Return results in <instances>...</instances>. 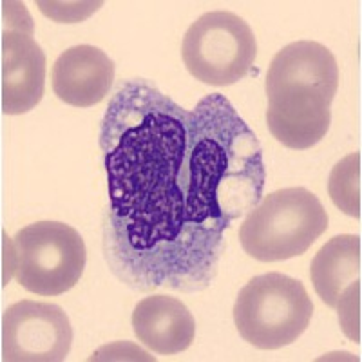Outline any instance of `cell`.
<instances>
[{"label": "cell", "instance_id": "6da1fadb", "mask_svg": "<svg viewBox=\"0 0 362 362\" xmlns=\"http://www.w3.org/2000/svg\"><path fill=\"white\" fill-rule=\"evenodd\" d=\"M190 122L192 111L141 78L118 87L102 119L103 254L134 290L199 292L218 274L225 239L190 202Z\"/></svg>", "mask_w": 362, "mask_h": 362}, {"label": "cell", "instance_id": "30bf717a", "mask_svg": "<svg viewBox=\"0 0 362 362\" xmlns=\"http://www.w3.org/2000/svg\"><path fill=\"white\" fill-rule=\"evenodd\" d=\"M115 82V62L89 44L69 47L53 66V90L73 107H93L102 102Z\"/></svg>", "mask_w": 362, "mask_h": 362}, {"label": "cell", "instance_id": "5b68a950", "mask_svg": "<svg viewBox=\"0 0 362 362\" xmlns=\"http://www.w3.org/2000/svg\"><path fill=\"white\" fill-rule=\"evenodd\" d=\"M313 305L305 284L279 272L248 281L234 305L239 335L259 350H279L305 334Z\"/></svg>", "mask_w": 362, "mask_h": 362}, {"label": "cell", "instance_id": "3957f363", "mask_svg": "<svg viewBox=\"0 0 362 362\" xmlns=\"http://www.w3.org/2000/svg\"><path fill=\"white\" fill-rule=\"evenodd\" d=\"M328 230V214L315 194L288 187L264 196L239 226V241L250 257L263 263L303 255Z\"/></svg>", "mask_w": 362, "mask_h": 362}, {"label": "cell", "instance_id": "7a4b0ae2", "mask_svg": "<svg viewBox=\"0 0 362 362\" xmlns=\"http://www.w3.org/2000/svg\"><path fill=\"white\" fill-rule=\"evenodd\" d=\"M190 202L203 223L225 234L263 198V148L228 98L199 100L190 122Z\"/></svg>", "mask_w": 362, "mask_h": 362}, {"label": "cell", "instance_id": "52a82bcc", "mask_svg": "<svg viewBox=\"0 0 362 362\" xmlns=\"http://www.w3.org/2000/svg\"><path fill=\"white\" fill-rule=\"evenodd\" d=\"M2 112L24 115L45 90V54L22 2H2Z\"/></svg>", "mask_w": 362, "mask_h": 362}, {"label": "cell", "instance_id": "5bb4252c", "mask_svg": "<svg viewBox=\"0 0 362 362\" xmlns=\"http://www.w3.org/2000/svg\"><path fill=\"white\" fill-rule=\"evenodd\" d=\"M328 192L339 210L361 219V153L348 154L332 169Z\"/></svg>", "mask_w": 362, "mask_h": 362}, {"label": "cell", "instance_id": "9a60e30c", "mask_svg": "<svg viewBox=\"0 0 362 362\" xmlns=\"http://www.w3.org/2000/svg\"><path fill=\"white\" fill-rule=\"evenodd\" d=\"M339 321H341L344 334L354 342H361V281H355L350 286H346L341 299L337 303Z\"/></svg>", "mask_w": 362, "mask_h": 362}, {"label": "cell", "instance_id": "4fadbf2b", "mask_svg": "<svg viewBox=\"0 0 362 362\" xmlns=\"http://www.w3.org/2000/svg\"><path fill=\"white\" fill-rule=\"evenodd\" d=\"M267 124L272 136L284 147L306 151L319 144L329 131L332 111L268 107Z\"/></svg>", "mask_w": 362, "mask_h": 362}, {"label": "cell", "instance_id": "9c48e42d", "mask_svg": "<svg viewBox=\"0 0 362 362\" xmlns=\"http://www.w3.org/2000/svg\"><path fill=\"white\" fill-rule=\"evenodd\" d=\"M339 87V66L334 53L312 40L284 45L267 73L268 102H299L332 105Z\"/></svg>", "mask_w": 362, "mask_h": 362}, {"label": "cell", "instance_id": "ba28073f", "mask_svg": "<svg viewBox=\"0 0 362 362\" xmlns=\"http://www.w3.org/2000/svg\"><path fill=\"white\" fill-rule=\"evenodd\" d=\"M73 326L58 305L18 300L2 315V361L60 362L69 355Z\"/></svg>", "mask_w": 362, "mask_h": 362}, {"label": "cell", "instance_id": "2e32d148", "mask_svg": "<svg viewBox=\"0 0 362 362\" xmlns=\"http://www.w3.org/2000/svg\"><path fill=\"white\" fill-rule=\"evenodd\" d=\"M87 4H89V2H87ZM87 4L80 6V9H71L69 4H57V2H37V6L40 8V11L44 13V15H47V17H53V15H57V13H60V11L66 13V8H67V13L74 11V13H80V15H83V17H89L90 13L96 11V9L102 6V2H96L93 8L83 9V6H87Z\"/></svg>", "mask_w": 362, "mask_h": 362}, {"label": "cell", "instance_id": "277c9868", "mask_svg": "<svg viewBox=\"0 0 362 362\" xmlns=\"http://www.w3.org/2000/svg\"><path fill=\"white\" fill-rule=\"evenodd\" d=\"M8 274L22 288L37 296H62L86 270L87 250L82 235L62 221H37L6 241Z\"/></svg>", "mask_w": 362, "mask_h": 362}, {"label": "cell", "instance_id": "7c38bea8", "mask_svg": "<svg viewBox=\"0 0 362 362\" xmlns=\"http://www.w3.org/2000/svg\"><path fill=\"white\" fill-rule=\"evenodd\" d=\"M313 288L329 308H335L346 286L361 281V235L341 234L317 252L310 267Z\"/></svg>", "mask_w": 362, "mask_h": 362}, {"label": "cell", "instance_id": "8fae6325", "mask_svg": "<svg viewBox=\"0 0 362 362\" xmlns=\"http://www.w3.org/2000/svg\"><path fill=\"white\" fill-rule=\"evenodd\" d=\"M132 329L141 344L160 355L189 350L196 337V321L176 297L148 296L134 306Z\"/></svg>", "mask_w": 362, "mask_h": 362}, {"label": "cell", "instance_id": "8992f818", "mask_svg": "<svg viewBox=\"0 0 362 362\" xmlns=\"http://www.w3.org/2000/svg\"><path fill=\"white\" fill-rule=\"evenodd\" d=\"M257 57L254 31L232 11H209L190 24L181 42L187 71L202 83L225 87L250 73Z\"/></svg>", "mask_w": 362, "mask_h": 362}]
</instances>
